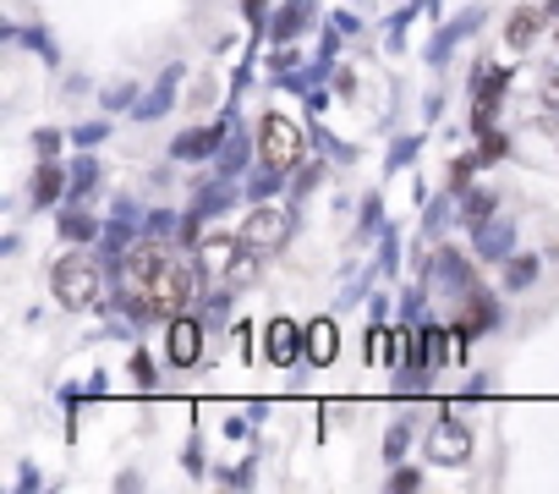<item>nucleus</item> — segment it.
Segmentation results:
<instances>
[{"instance_id": "obj_1", "label": "nucleus", "mask_w": 559, "mask_h": 494, "mask_svg": "<svg viewBox=\"0 0 559 494\" xmlns=\"http://www.w3.org/2000/svg\"><path fill=\"white\" fill-rule=\"evenodd\" d=\"M121 286L143 292L159 319H176V314L198 308V297H203L209 281H203L198 259H176L159 236H143L132 254H127V281H121Z\"/></svg>"}, {"instance_id": "obj_2", "label": "nucleus", "mask_w": 559, "mask_h": 494, "mask_svg": "<svg viewBox=\"0 0 559 494\" xmlns=\"http://www.w3.org/2000/svg\"><path fill=\"white\" fill-rule=\"evenodd\" d=\"M192 259H198V270H203V281L209 286H225V292H247L258 275H263V259L269 254H258V247L236 231H203V242L192 247Z\"/></svg>"}, {"instance_id": "obj_3", "label": "nucleus", "mask_w": 559, "mask_h": 494, "mask_svg": "<svg viewBox=\"0 0 559 494\" xmlns=\"http://www.w3.org/2000/svg\"><path fill=\"white\" fill-rule=\"evenodd\" d=\"M50 292L67 314H88V308H105L110 303V270L99 254H88V247H72V254H61L50 264Z\"/></svg>"}, {"instance_id": "obj_4", "label": "nucleus", "mask_w": 559, "mask_h": 494, "mask_svg": "<svg viewBox=\"0 0 559 494\" xmlns=\"http://www.w3.org/2000/svg\"><path fill=\"white\" fill-rule=\"evenodd\" d=\"M308 138H313V132H302L297 116L263 110V121H258V160H269V165H280V170H302V165H308Z\"/></svg>"}, {"instance_id": "obj_5", "label": "nucleus", "mask_w": 559, "mask_h": 494, "mask_svg": "<svg viewBox=\"0 0 559 494\" xmlns=\"http://www.w3.org/2000/svg\"><path fill=\"white\" fill-rule=\"evenodd\" d=\"M241 236L258 247V254H286V247H292V236H297V209L292 203H252L247 209V220H241Z\"/></svg>"}, {"instance_id": "obj_6", "label": "nucleus", "mask_w": 559, "mask_h": 494, "mask_svg": "<svg viewBox=\"0 0 559 494\" xmlns=\"http://www.w3.org/2000/svg\"><path fill=\"white\" fill-rule=\"evenodd\" d=\"M236 116H241V99H230L214 121H203V127H187V132H176V143H170V160H181V165H198V160H214L219 149H225V138L236 132Z\"/></svg>"}, {"instance_id": "obj_7", "label": "nucleus", "mask_w": 559, "mask_h": 494, "mask_svg": "<svg viewBox=\"0 0 559 494\" xmlns=\"http://www.w3.org/2000/svg\"><path fill=\"white\" fill-rule=\"evenodd\" d=\"M472 450H477L472 428H466L450 407H439V417H433V423H428V434H423V456H428L433 467H466V461H472Z\"/></svg>"}, {"instance_id": "obj_8", "label": "nucleus", "mask_w": 559, "mask_h": 494, "mask_svg": "<svg viewBox=\"0 0 559 494\" xmlns=\"http://www.w3.org/2000/svg\"><path fill=\"white\" fill-rule=\"evenodd\" d=\"M428 286L439 292V297H450V303H466L472 297V286H477V270H472V259L461 254V247H433L428 254Z\"/></svg>"}, {"instance_id": "obj_9", "label": "nucleus", "mask_w": 559, "mask_h": 494, "mask_svg": "<svg viewBox=\"0 0 559 494\" xmlns=\"http://www.w3.org/2000/svg\"><path fill=\"white\" fill-rule=\"evenodd\" d=\"M209 325H203V314H176V319H165V363L170 368H198L203 363V352H209Z\"/></svg>"}, {"instance_id": "obj_10", "label": "nucleus", "mask_w": 559, "mask_h": 494, "mask_svg": "<svg viewBox=\"0 0 559 494\" xmlns=\"http://www.w3.org/2000/svg\"><path fill=\"white\" fill-rule=\"evenodd\" d=\"M263 363L269 368H297L308 363V325H297L292 314H274L263 325Z\"/></svg>"}, {"instance_id": "obj_11", "label": "nucleus", "mask_w": 559, "mask_h": 494, "mask_svg": "<svg viewBox=\"0 0 559 494\" xmlns=\"http://www.w3.org/2000/svg\"><path fill=\"white\" fill-rule=\"evenodd\" d=\"M499 297L493 292H483V286H472V297L461 303V319H455V341H461V357H466V346L477 341V336H488V330H499Z\"/></svg>"}, {"instance_id": "obj_12", "label": "nucleus", "mask_w": 559, "mask_h": 494, "mask_svg": "<svg viewBox=\"0 0 559 494\" xmlns=\"http://www.w3.org/2000/svg\"><path fill=\"white\" fill-rule=\"evenodd\" d=\"M477 23H483V7H466V12H455L450 23H439L433 28V39H428V50H423V61L439 72V67H450V56H455V45L461 39H472L477 34Z\"/></svg>"}, {"instance_id": "obj_13", "label": "nucleus", "mask_w": 559, "mask_h": 494, "mask_svg": "<svg viewBox=\"0 0 559 494\" xmlns=\"http://www.w3.org/2000/svg\"><path fill=\"white\" fill-rule=\"evenodd\" d=\"M510 254H515V220L488 214V220L472 225V259H483V264H504Z\"/></svg>"}, {"instance_id": "obj_14", "label": "nucleus", "mask_w": 559, "mask_h": 494, "mask_svg": "<svg viewBox=\"0 0 559 494\" xmlns=\"http://www.w3.org/2000/svg\"><path fill=\"white\" fill-rule=\"evenodd\" d=\"M461 357V341H455V325H444V319H417V363L423 368H444V363H455Z\"/></svg>"}, {"instance_id": "obj_15", "label": "nucleus", "mask_w": 559, "mask_h": 494, "mask_svg": "<svg viewBox=\"0 0 559 494\" xmlns=\"http://www.w3.org/2000/svg\"><path fill=\"white\" fill-rule=\"evenodd\" d=\"M252 165H258V132H247V127L236 121V132H230V138H225V149L214 154V176H225V181H241Z\"/></svg>"}, {"instance_id": "obj_16", "label": "nucleus", "mask_w": 559, "mask_h": 494, "mask_svg": "<svg viewBox=\"0 0 559 494\" xmlns=\"http://www.w3.org/2000/svg\"><path fill=\"white\" fill-rule=\"evenodd\" d=\"M67 187H72V170L61 160H39L34 165V181H28V203L34 209H61L67 203Z\"/></svg>"}, {"instance_id": "obj_17", "label": "nucleus", "mask_w": 559, "mask_h": 494, "mask_svg": "<svg viewBox=\"0 0 559 494\" xmlns=\"http://www.w3.org/2000/svg\"><path fill=\"white\" fill-rule=\"evenodd\" d=\"M181 78H187V67H181V61H170V67L159 72V83L132 105V116H138V121H159V116H170V105H176V94H181Z\"/></svg>"}, {"instance_id": "obj_18", "label": "nucleus", "mask_w": 559, "mask_h": 494, "mask_svg": "<svg viewBox=\"0 0 559 494\" xmlns=\"http://www.w3.org/2000/svg\"><path fill=\"white\" fill-rule=\"evenodd\" d=\"M56 236H61L67 247H99L105 225H99V214H88L83 203H61V209H56Z\"/></svg>"}, {"instance_id": "obj_19", "label": "nucleus", "mask_w": 559, "mask_h": 494, "mask_svg": "<svg viewBox=\"0 0 559 494\" xmlns=\"http://www.w3.org/2000/svg\"><path fill=\"white\" fill-rule=\"evenodd\" d=\"M313 0H286V7H274V17H269V39L274 45H297L308 28H313Z\"/></svg>"}, {"instance_id": "obj_20", "label": "nucleus", "mask_w": 559, "mask_h": 494, "mask_svg": "<svg viewBox=\"0 0 559 494\" xmlns=\"http://www.w3.org/2000/svg\"><path fill=\"white\" fill-rule=\"evenodd\" d=\"M543 28H548V7H515L510 23H504V45L521 56V50H532L543 39Z\"/></svg>"}, {"instance_id": "obj_21", "label": "nucleus", "mask_w": 559, "mask_h": 494, "mask_svg": "<svg viewBox=\"0 0 559 494\" xmlns=\"http://www.w3.org/2000/svg\"><path fill=\"white\" fill-rule=\"evenodd\" d=\"M335 357H341V325H335V314L308 319V368H330Z\"/></svg>"}, {"instance_id": "obj_22", "label": "nucleus", "mask_w": 559, "mask_h": 494, "mask_svg": "<svg viewBox=\"0 0 559 494\" xmlns=\"http://www.w3.org/2000/svg\"><path fill=\"white\" fill-rule=\"evenodd\" d=\"M236 198H247V192H241V181H225V176H214V181H203V187L192 192V209H198L203 220H219V214H225Z\"/></svg>"}, {"instance_id": "obj_23", "label": "nucleus", "mask_w": 559, "mask_h": 494, "mask_svg": "<svg viewBox=\"0 0 559 494\" xmlns=\"http://www.w3.org/2000/svg\"><path fill=\"white\" fill-rule=\"evenodd\" d=\"M461 220V198L455 192H439V198H423V242H444V231Z\"/></svg>"}, {"instance_id": "obj_24", "label": "nucleus", "mask_w": 559, "mask_h": 494, "mask_svg": "<svg viewBox=\"0 0 559 494\" xmlns=\"http://www.w3.org/2000/svg\"><path fill=\"white\" fill-rule=\"evenodd\" d=\"M286 181H292V170L258 160V165L241 176V192H247V203H269V198H280V187H286Z\"/></svg>"}, {"instance_id": "obj_25", "label": "nucleus", "mask_w": 559, "mask_h": 494, "mask_svg": "<svg viewBox=\"0 0 559 494\" xmlns=\"http://www.w3.org/2000/svg\"><path fill=\"white\" fill-rule=\"evenodd\" d=\"M537 270H543L537 254H510V259L499 264V292H532V286H537Z\"/></svg>"}, {"instance_id": "obj_26", "label": "nucleus", "mask_w": 559, "mask_h": 494, "mask_svg": "<svg viewBox=\"0 0 559 494\" xmlns=\"http://www.w3.org/2000/svg\"><path fill=\"white\" fill-rule=\"evenodd\" d=\"M17 45H23V50H34L45 67H61V45L50 39V28H45V23H17Z\"/></svg>"}, {"instance_id": "obj_27", "label": "nucleus", "mask_w": 559, "mask_h": 494, "mask_svg": "<svg viewBox=\"0 0 559 494\" xmlns=\"http://www.w3.org/2000/svg\"><path fill=\"white\" fill-rule=\"evenodd\" d=\"M455 198H461V220H466V225L499 214V192H493V187H461Z\"/></svg>"}, {"instance_id": "obj_28", "label": "nucleus", "mask_w": 559, "mask_h": 494, "mask_svg": "<svg viewBox=\"0 0 559 494\" xmlns=\"http://www.w3.org/2000/svg\"><path fill=\"white\" fill-rule=\"evenodd\" d=\"M94 187H99V160H94V149H88L83 160H72V187H67V203H83Z\"/></svg>"}, {"instance_id": "obj_29", "label": "nucleus", "mask_w": 559, "mask_h": 494, "mask_svg": "<svg viewBox=\"0 0 559 494\" xmlns=\"http://www.w3.org/2000/svg\"><path fill=\"white\" fill-rule=\"evenodd\" d=\"M308 132H313V149H319L324 160H335V165H352V160H357V143H341V138H330V132L319 127V116H308Z\"/></svg>"}, {"instance_id": "obj_30", "label": "nucleus", "mask_w": 559, "mask_h": 494, "mask_svg": "<svg viewBox=\"0 0 559 494\" xmlns=\"http://www.w3.org/2000/svg\"><path fill=\"white\" fill-rule=\"evenodd\" d=\"M214 483L219 489H252L258 483V450H247L236 467H214Z\"/></svg>"}, {"instance_id": "obj_31", "label": "nucleus", "mask_w": 559, "mask_h": 494, "mask_svg": "<svg viewBox=\"0 0 559 494\" xmlns=\"http://www.w3.org/2000/svg\"><path fill=\"white\" fill-rule=\"evenodd\" d=\"M417 154H423V132H406V138H395V143H390V160H384V176H395V170L417 165Z\"/></svg>"}, {"instance_id": "obj_32", "label": "nucleus", "mask_w": 559, "mask_h": 494, "mask_svg": "<svg viewBox=\"0 0 559 494\" xmlns=\"http://www.w3.org/2000/svg\"><path fill=\"white\" fill-rule=\"evenodd\" d=\"M384 225H390V220H384V198H379V192H368V198H362V220H357V236H352V242H368V236H379Z\"/></svg>"}, {"instance_id": "obj_33", "label": "nucleus", "mask_w": 559, "mask_h": 494, "mask_svg": "<svg viewBox=\"0 0 559 494\" xmlns=\"http://www.w3.org/2000/svg\"><path fill=\"white\" fill-rule=\"evenodd\" d=\"M105 138H110V121H105V116H94V121H78V127H72V149H78V154L99 149Z\"/></svg>"}, {"instance_id": "obj_34", "label": "nucleus", "mask_w": 559, "mask_h": 494, "mask_svg": "<svg viewBox=\"0 0 559 494\" xmlns=\"http://www.w3.org/2000/svg\"><path fill=\"white\" fill-rule=\"evenodd\" d=\"M373 264H379V275H395V264H401V231L395 225L379 231V259Z\"/></svg>"}, {"instance_id": "obj_35", "label": "nucleus", "mask_w": 559, "mask_h": 494, "mask_svg": "<svg viewBox=\"0 0 559 494\" xmlns=\"http://www.w3.org/2000/svg\"><path fill=\"white\" fill-rule=\"evenodd\" d=\"M138 105V83H110L105 94H99V110L105 116H116V110H132Z\"/></svg>"}, {"instance_id": "obj_36", "label": "nucleus", "mask_w": 559, "mask_h": 494, "mask_svg": "<svg viewBox=\"0 0 559 494\" xmlns=\"http://www.w3.org/2000/svg\"><path fill=\"white\" fill-rule=\"evenodd\" d=\"M428 281H417V286H406V297H401V319L406 325H417V319H428Z\"/></svg>"}, {"instance_id": "obj_37", "label": "nucleus", "mask_w": 559, "mask_h": 494, "mask_svg": "<svg viewBox=\"0 0 559 494\" xmlns=\"http://www.w3.org/2000/svg\"><path fill=\"white\" fill-rule=\"evenodd\" d=\"M127 368H132V385H138V390H154V385H159V368H154V357H148L138 341H132V363H127Z\"/></svg>"}, {"instance_id": "obj_38", "label": "nucleus", "mask_w": 559, "mask_h": 494, "mask_svg": "<svg viewBox=\"0 0 559 494\" xmlns=\"http://www.w3.org/2000/svg\"><path fill=\"white\" fill-rule=\"evenodd\" d=\"M67 143H72V132H56V127H39V132H34V154H39V160H61Z\"/></svg>"}, {"instance_id": "obj_39", "label": "nucleus", "mask_w": 559, "mask_h": 494, "mask_svg": "<svg viewBox=\"0 0 559 494\" xmlns=\"http://www.w3.org/2000/svg\"><path fill=\"white\" fill-rule=\"evenodd\" d=\"M384 489H390V494H417V489H423V472H417V467H401V461H390V478H384Z\"/></svg>"}, {"instance_id": "obj_40", "label": "nucleus", "mask_w": 559, "mask_h": 494, "mask_svg": "<svg viewBox=\"0 0 559 494\" xmlns=\"http://www.w3.org/2000/svg\"><path fill=\"white\" fill-rule=\"evenodd\" d=\"M176 231H181V214H176V209H148L143 236H159V242H165V236H176Z\"/></svg>"}, {"instance_id": "obj_41", "label": "nucleus", "mask_w": 559, "mask_h": 494, "mask_svg": "<svg viewBox=\"0 0 559 494\" xmlns=\"http://www.w3.org/2000/svg\"><path fill=\"white\" fill-rule=\"evenodd\" d=\"M412 450V423H390L384 428V461H401Z\"/></svg>"}, {"instance_id": "obj_42", "label": "nucleus", "mask_w": 559, "mask_h": 494, "mask_svg": "<svg viewBox=\"0 0 559 494\" xmlns=\"http://www.w3.org/2000/svg\"><path fill=\"white\" fill-rule=\"evenodd\" d=\"M181 467H187V478H209V456H203V434H192V439H187V450H181Z\"/></svg>"}, {"instance_id": "obj_43", "label": "nucleus", "mask_w": 559, "mask_h": 494, "mask_svg": "<svg viewBox=\"0 0 559 494\" xmlns=\"http://www.w3.org/2000/svg\"><path fill=\"white\" fill-rule=\"evenodd\" d=\"M319 176H324V165L308 154V165H302V170H292V192H297V198H308V192L319 187Z\"/></svg>"}, {"instance_id": "obj_44", "label": "nucleus", "mask_w": 559, "mask_h": 494, "mask_svg": "<svg viewBox=\"0 0 559 494\" xmlns=\"http://www.w3.org/2000/svg\"><path fill=\"white\" fill-rule=\"evenodd\" d=\"M324 23H335V28H341V34H346V39H357V34H362V17H357V12H352V7H346V12H330V17H324Z\"/></svg>"}, {"instance_id": "obj_45", "label": "nucleus", "mask_w": 559, "mask_h": 494, "mask_svg": "<svg viewBox=\"0 0 559 494\" xmlns=\"http://www.w3.org/2000/svg\"><path fill=\"white\" fill-rule=\"evenodd\" d=\"M241 17H247L252 28H269V17H274V12H269V0H241Z\"/></svg>"}, {"instance_id": "obj_46", "label": "nucleus", "mask_w": 559, "mask_h": 494, "mask_svg": "<svg viewBox=\"0 0 559 494\" xmlns=\"http://www.w3.org/2000/svg\"><path fill=\"white\" fill-rule=\"evenodd\" d=\"M537 94H543L548 116H559V67H554V72H543V89H537Z\"/></svg>"}, {"instance_id": "obj_47", "label": "nucleus", "mask_w": 559, "mask_h": 494, "mask_svg": "<svg viewBox=\"0 0 559 494\" xmlns=\"http://www.w3.org/2000/svg\"><path fill=\"white\" fill-rule=\"evenodd\" d=\"M17 494H39V467H34V461H23V472H17Z\"/></svg>"}, {"instance_id": "obj_48", "label": "nucleus", "mask_w": 559, "mask_h": 494, "mask_svg": "<svg viewBox=\"0 0 559 494\" xmlns=\"http://www.w3.org/2000/svg\"><path fill=\"white\" fill-rule=\"evenodd\" d=\"M302 99H308V116H324V105H330V89L319 83V89H308Z\"/></svg>"}, {"instance_id": "obj_49", "label": "nucleus", "mask_w": 559, "mask_h": 494, "mask_svg": "<svg viewBox=\"0 0 559 494\" xmlns=\"http://www.w3.org/2000/svg\"><path fill=\"white\" fill-rule=\"evenodd\" d=\"M368 319H390V292H373L368 297Z\"/></svg>"}, {"instance_id": "obj_50", "label": "nucleus", "mask_w": 559, "mask_h": 494, "mask_svg": "<svg viewBox=\"0 0 559 494\" xmlns=\"http://www.w3.org/2000/svg\"><path fill=\"white\" fill-rule=\"evenodd\" d=\"M330 83H335V94H357V78H352V67H346V72L335 67V78H330Z\"/></svg>"}, {"instance_id": "obj_51", "label": "nucleus", "mask_w": 559, "mask_h": 494, "mask_svg": "<svg viewBox=\"0 0 559 494\" xmlns=\"http://www.w3.org/2000/svg\"><path fill=\"white\" fill-rule=\"evenodd\" d=\"M116 489H121V494H127V489H143V472H121V478H116Z\"/></svg>"}, {"instance_id": "obj_52", "label": "nucleus", "mask_w": 559, "mask_h": 494, "mask_svg": "<svg viewBox=\"0 0 559 494\" xmlns=\"http://www.w3.org/2000/svg\"><path fill=\"white\" fill-rule=\"evenodd\" d=\"M439 7H444V0H423V12H428V17H439Z\"/></svg>"}]
</instances>
